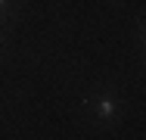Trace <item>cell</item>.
Masks as SVG:
<instances>
[{"instance_id": "1", "label": "cell", "mask_w": 146, "mask_h": 140, "mask_svg": "<svg viewBox=\"0 0 146 140\" xmlns=\"http://www.w3.org/2000/svg\"><path fill=\"white\" fill-rule=\"evenodd\" d=\"M96 112H100L103 118H109V115L115 112V103H112V100H100V106H96Z\"/></svg>"}, {"instance_id": "2", "label": "cell", "mask_w": 146, "mask_h": 140, "mask_svg": "<svg viewBox=\"0 0 146 140\" xmlns=\"http://www.w3.org/2000/svg\"><path fill=\"white\" fill-rule=\"evenodd\" d=\"M0 3H3V0H0Z\"/></svg>"}]
</instances>
